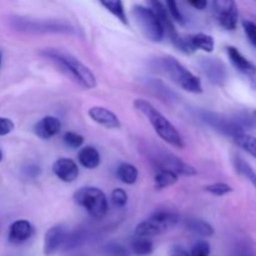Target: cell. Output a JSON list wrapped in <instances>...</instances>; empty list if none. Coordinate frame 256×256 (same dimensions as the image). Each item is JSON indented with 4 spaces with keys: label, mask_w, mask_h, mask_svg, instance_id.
<instances>
[{
    "label": "cell",
    "mask_w": 256,
    "mask_h": 256,
    "mask_svg": "<svg viewBox=\"0 0 256 256\" xmlns=\"http://www.w3.org/2000/svg\"><path fill=\"white\" fill-rule=\"evenodd\" d=\"M134 108L149 120L152 129L165 142H168L172 146L178 148V149L184 148V142H182V135L178 132L176 128L152 102L144 99H136L134 100Z\"/></svg>",
    "instance_id": "obj_1"
},
{
    "label": "cell",
    "mask_w": 256,
    "mask_h": 256,
    "mask_svg": "<svg viewBox=\"0 0 256 256\" xmlns=\"http://www.w3.org/2000/svg\"><path fill=\"white\" fill-rule=\"evenodd\" d=\"M42 54L52 60L58 66H60V69H62L69 75L70 79H74L82 88L94 89L96 86V79L92 70L86 65L82 64L79 59L72 56V54L55 49L45 50L42 52Z\"/></svg>",
    "instance_id": "obj_2"
},
{
    "label": "cell",
    "mask_w": 256,
    "mask_h": 256,
    "mask_svg": "<svg viewBox=\"0 0 256 256\" xmlns=\"http://www.w3.org/2000/svg\"><path fill=\"white\" fill-rule=\"evenodd\" d=\"M162 66L164 72H166L168 76L179 85L182 89L186 92H192V94H202V80L192 74L190 70H188L179 60L175 59L174 56H164L162 59Z\"/></svg>",
    "instance_id": "obj_3"
},
{
    "label": "cell",
    "mask_w": 256,
    "mask_h": 256,
    "mask_svg": "<svg viewBox=\"0 0 256 256\" xmlns=\"http://www.w3.org/2000/svg\"><path fill=\"white\" fill-rule=\"evenodd\" d=\"M180 216L176 212H168V210H160L145 219L135 228V235L136 236H156V235L165 234L174 229L179 224Z\"/></svg>",
    "instance_id": "obj_4"
},
{
    "label": "cell",
    "mask_w": 256,
    "mask_h": 256,
    "mask_svg": "<svg viewBox=\"0 0 256 256\" xmlns=\"http://www.w3.org/2000/svg\"><path fill=\"white\" fill-rule=\"evenodd\" d=\"M74 202L95 219H102L109 210L106 195L95 186H82L74 192Z\"/></svg>",
    "instance_id": "obj_5"
},
{
    "label": "cell",
    "mask_w": 256,
    "mask_h": 256,
    "mask_svg": "<svg viewBox=\"0 0 256 256\" xmlns=\"http://www.w3.org/2000/svg\"><path fill=\"white\" fill-rule=\"evenodd\" d=\"M135 22L139 26L140 32L150 42H159L164 38V28L162 22L158 19L156 14L152 12V8L142 6V5H135L132 10Z\"/></svg>",
    "instance_id": "obj_6"
},
{
    "label": "cell",
    "mask_w": 256,
    "mask_h": 256,
    "mask_svg": "<svg viewBox=\"0 0 256 256\" xmlns=\"http://www.w3.org/2000/svg\"><path fill=\"white\" fill-rule=\"evenodd\" d=\"M149 159L155 169H169L176 172L178 175H185V176H194L198 174L194 166L188 162H182V159L174 155L172 152H166L164 149H155L150 152Z\"/></svg>",
    "instance_id": "obj_7"
},
{
    "label": "cell",
    "mask_w": 256,
    "mask_h": 256,
    "mask_svg": "<svg viewBox=\"0 0 256 256\" xmlns=\"http://www.w3.org/2000/svg\"><path fill=\"white\" fill-rule=\"evenodd\" d=\"M212 15L218 24L228 32H232L239 22V8L235 0H212Z\"/></svg>",
    "instance_id": "obj_8"
},
{
    "label": "cell",
    "mask_w": 256,
    "mask_h": 256,
    "mask_svg": "<svg viewBox=\"0 0 256 256\" xmlns=\"http://www.w3.org/2000/svg\"><path fill=\"white\" fill-rule=\"evenodd\" d=\"M149 2H150V8H152V12L156 14L159 22H162V28H164V32L168 35L170 42L174 44V46L176 48V49H179L180 52H184L182 36H180V34L178 32L176 28H175V24H174V20H172V16H170L166 6H165L160 0H149Z\"/></svg>",
    "instance_id": "obj_9"
},
{
    "label": "cell",
    "mask_w": 256,
    "mask_h": 256,
    "mask_svg": "<svg viewBox=\"0 0 256 256\" xmlns=\"http://www.w3.org/2000/svg\"><path fill=\"white\" fill-rule=\"evenodd\" d=\"M182 42H184L185 54H192L196 50H202L205 52H214V39H212V36L204 34V32H196V34L182 36Z\"/></svg>",
    "instance_id": "obj_10"
},
{
    "label": "cell",
    "mask_w": 256,
    "mask_h": 256,
    "mask_svg": "<svg viewBox=\"0 0 256 256\" xmlns=\"http://www.w3.org/2000/svg\"><path fill=\"white\" fill-rule=\"evenodd\" d=\"M68 232L62 225H55L52 226L44 236V244H42V252L45 256H52L56 254L58 250L64 245L65 238Z\"/></svg>",
    "instance_id": "obj_11"
},
{
    "label": "cell",
    "mask_w": 256,
    "mask_h": 256,
    "mask_svg": "<svg viewBox=\"0 0 256 256\" xmlns=\"http://www.w3.org/2000/svg\"><path fill=\"white\" fill-rule=\"evenodd\" d=\"M34 234V226L28 220H16L9 226L8 242L12 245H22L30 240Z\"/></svg>",
    "instance_id": "obj_12"
},
{
    "label": "cell",
    "mask_w": 256,
    "mask_h": 256,
    "mask_svg": "<svg viewBox=\"0 0 256 256\" xmlns=\"http://www.w3.org/2000/svg\"><path fill=\"white\" fill-rule=\"evenodd\" d=\"M52 172L55 176L64 182H72L79 176V168L78 164L68 158H60L55 160L52 164Z\"/></svg>",
    "instance_id": "obj_13"
},
{
    "label": "cell",
    "mask_w": 256,
    "mask_h": 256,
    "mask_svg": "<svg viewBox=\"0 0 256 256\" xmlns=\"http://www.w3.org/2000/svg\"><path fill=\"white\" fill-rule=\"evenodd\" d=\"M226 54L229 56L230 62L234 65L235 69L242 75L248 76L249 79L254 80L256 78V66L254 62L248 60L239 50L235 46H228L226 48Z\"/></svg>",
    "instance_id": "obj_14"
},
{
    "label": "cell",
    "mask_w": 256,
    "mask_h": 256,
    "mask_svg": "<svg viewBox=\"0 0 256 256\" xmlns=\"http://www.w3.org/2000/svg\"><path fill=\"white\" fill-rule=\"evenodd\" d=\"M88 114L92 122L102 125V126L108 128V129H120L122 128V122H120L118 115L106 108L92 106L90 108Z\"/></svg>",
    "instance_id": "obj_15"
},
{
    "label": "cell",
    "mask_w": 256,
    "mask_h": 256,
    "mask_svg": "<svg viewBox=\"0 0 256 256\" xmlns=\"http://www.w3.org/2000/svg\"><path fill=\"white\" fill-rule=\"evenodd\" d=\"M62 130V122L55 116H44L35 124L34 132L42 140H49Z\"/></svg>",
    "instance_id": "obj_16"
},
{
    "label": "cell",
    "mask_w": 256,
    "mask_h": 256,
    "mask_svg": "<svg viewBox=\"0 0 256 256\" xmlns=\"http://www.w3.org/2000/svg\"><path fill=\"white\" fill-rule=\"evenodd\" d=\"M202 66L210 82L218 85L224 84L225 79H226V70H225L224 64L220 60L205 59L202 62Z\"/></svg>",
    "instance_id": "obj_17"
},
{
    "label": "cell",
    "mask_w": 256,
    "mask_h": 256,
    "mask_svg": "<svg viewBox=\"0 0 256 256\" xmlns=\"http://www.w3.org/2000/svg\"><path fill=\"white\" fill-rule=\"evenodd\" d=\"M78 160L82 168L94 170L100 165V154L94 146H85L80 149L79 154H78Z\"/></svg>",
    "instance_id": "obj_18"
},
{
    "label": "cell",
    "mask_w": 256,
    "mask_h": 256,
    "mask_svg": "<svg viewBox=\"0 0 256 256\" xmlns=\"http://www.w3.org/2000/svg\"><path fill=\"white\" fill-rule=\"evenodd\" d=\"M185 228L192 234L199 235L202 238H210L215 234V230L212 225L202 219L198 218H190L185 222Z\"/></svg>",
    "instance_id": "obj_19"
},
{
    "label": "cell",
    "mask_w": 256,
    "mask_h": 256,
    "mask_svg": "<svg viewBox=\"0 0 256 256\" xmlns=\"http://www.w3.org/2000/svg\"><path fill=\"white\" fill-rule=\"evenodd\" d=\"M179 180V175L169 169H159L154 176V184L158 190L166 189Z\"/></svg>",
    "instance_id": "obj_20"
},
{
    "label": "cell",
    "mask_w": 256,
    "mask_h": 256,
    "mask_svg": "<svg viewBox=\"0 0 256 256\" xmlns=\"http://www.w3.org/2000/svg\"><path fill=\"white\" fill-rule=\"evenodd\" d=\"M99 2L110 14H112L118 20H120L122 24L129 25V20H128L126 12H125L122 0H99Z\"/></svg>",
    "instance_id": "obj_21"
},
{
    "label": "cell",
    "mask_w": 256,
    "mask_h": 256,
    "mask_svg": "<svg viewBox=\"0 0 256 256\" xmlns=\"http://www.w3.org/2000/svg\"><path fill=\"white\" fill-rule=\"evenodd\" d=\"M116 176L118 179L126 185H132L138 182V178H139V172H138L136 168L132 164L129 162H122L119 165L116 170Z\"/></svg>",
    "instance_id": "obj_22"
},
{
    "label": "cell",
    "mask_w": 256,
    "mask_h": 256,
    "mask_svg": "<svg viewBox=\"0 0 256 256\" xmlns=\"http://www.w3.org/2000/svg\"><path fill=\"white\" fill-rule=\"evenodd\" d=\"M232 140L242 148V150L254 156L256 159V138L252 136V135L246 134L245 132H238L236 135L232 136Z\"/></svg>",
    "instance_id": "obj_23"
},
{
    "label": "cell",
    "mask_w": 256,
    "mask_h": 256,
    "mask_svg": "<svg viewBox=\"0 0 256 256\" xmlns=\"http://www.w3.org/2000/svg\"><path fill=\"white\" fill-rule=\"evenodd\" d=\"M132 252L138 256H146L154 252V244L145 236H138L132 242Z\"/></svg>",
    "instance_id": "obj_24"
},
{
    "label": "cell",
    "mask_w": 256,
    "mask_h": 256,
    "mask_svg": "<svg viewBox=\"0 0 256 256\" xmlns=\"http://www.w3.org/2000/svg\"><path fill=\"white\" fill-rule=\"evenodd\" d=\"M235 168H236V172H239L240 175L246 178V179L254 185L256 189V172L252 170V168L250 166L245 160L240 159V158H236V159H235Z\"/></svg>",
    "instance_id": "obj_25"
},
{
    "label": "cell",
    "mask_w": 256,
    "mask_h": 256,
    "mask_svg": "<svg viewBox=\"0 0 256 256\" xmlns=\"http://www.w3.org/2000/svg\"><path fill=\"white\" fill-rule=\"evenodd\" d=\"M165 6H166L168 12H169L170 16H172L174 22H176L180 25L185 24V19L182 16V12H180L179 6H178L176 0H165Z\"/></svg>",
    "instance_id": "obj_26"
},
{
    "label": "cell",
    "mask_w": 256,
    "mask_h": 256,
    "mask_svg": "<svg viewBox=\"0 0 256 256\" xmlns=\"http://www.w3.org/2000/svg\"><path fill=\"white\" fill-rule=\"evenodd\" d=\"M205 192L215 195V196H224V195L232 192V188L230 185L225 184V182H215V184H210L205 186Z\"/></svg>",
    "instance_id": "obj_27"
},
{
    "label": "cell",
    "mask_w": 256,
    "mask_h": 256,
    "mask_svg": "<svg viewBox=\"0 0 256 256\" xmlns=\"http://www.w3.org/2000/svg\"><path fill=\"white\" fill-rule=\"evenodd\" d=\"M62 139H64L65 145L70 149H78V148L82 146V144H84V138H82V135L78 134V132H66Z\"/></svg>",
    "instance_id": "obj_28"
},
{
    "label": "cell",
    "mask_w": 256,
    "mask_h": 256,
    "mask_svg": "<svg viewBox=\"0 0 256 256\" xmlns=\"http://www.w3.org/2000/svg\"><path fill=\"white\" fill-rule=\"evenodd\" d=\"M210 244L205 240H200L196 244L192 246V252H190V256H210Z\"/></svg>",
    "instance_id": "obj_29"
},
{
    "label": "cell",
    "mask_w": 256,
    "mask_h": 256,
    "mask_svg": "<svg viewBox=\"0 0 256 256\" xmlns=\"http://www.w3.org/2000/svg\"><path fill=\"white\" fill-rule=\"evenodd\" d=\"M242 28H244L245 35L252 46L256 48V24L252 20H244L242 22Z\"/></svg>",
    "instance_id": "obj_30"
},
{
    "label": "cell",
    "mask_w": 256,
    "mask_h": 256,
    "mask_svg": "<svg viewBox=\"0 0 256 256\" xmlns=\"http://www.w3.org/2000/svg\"><path fill=\"white\" fill-rule=\"evenodd\" d=\"M112 202L116 208H124L128 204V194L122 189H115L112 192Z\"/></svg>",
    "instance_id": "obj_31"
},
{
    "label": "cell",
    "mask_w": 256,
    "mask_h": 256,
    "mask_svg": "<svg viewBox=\"0 0 256 256\" xmlns=\"http://www.w3.org/2000/svg\"><path fill=\"white\" fill-rule=\"evenodd\" d=\"M106 252L110 256H129L126 248L120 244H109L106 246Z\"/></svg>",
    "instance_id": "obj_32"
},
{
    "label": "cell",
    "mask_w": 256,
    "mask_h": 256,
    "mask_svg": "<svg viewBox=\"0 0 256 256\" xmlns=\"http://www.w3.org/2000/svg\"><path fill=\"white\" fill-rule=\"evenodd\" d=\"M15 125L8 118H2L0 116V136H5V135H9L10 132L14 130Z\"/></svg>",
    "instance_id": "obj_33"
},
{
    "label": "cell",
    "mask_w": 256,
    "mask_h": 256,
    "mask_svg": "<svg viewBox=\"0 0 256 256\" xmlns=\"http://www.w3.org/2000/svg\"><path fill=\"white\" fill-rule=\"evenodd\" d=\"M25 172H26L28 178L34 179V178L39 176L40 172H42V169H40L39 165H30V166H28L26 169H25Z\"/></svg>",
    "instance_id": "obj_34"
},
{
    "label": "cell",
    "mask_w": 256,
    "mask_h": 256,
    "mask_svg": "<svg viewBox=\"0 0 256 256\" xmlns=\"http://www.w3.org/2000/svg\"><path fill=\"white\" fill-rule=\"evenodd\" d=\"M170 256H190V252H188L182 246L175 245L170 250Z\"/></svg>",
    "instance_id": "obj_35"
},
{
    "label": "cell",
    "mask_w": 256,
    "mask_h": 256,
    "mask_svg": "<svg viewBox=\"0 0 256 256\" xmlns=\"http://www.w3.org/2000/svg\"><path fill=\"white\" fill-rule=\"evenodd\" d=\"M188 2L198 10H204L208 6V0H188Z\"/></svg>",
    "instance_id": "obj_36"
},
{
    "label": "cell",
    "mask_w": 256,
    "mask_h": 256,
    "mask_svg": "<svg viewBox=\"0 0 256 256\" xmlns=\"http://www.w3.org/2000/svg\"><path fill=\"white\" fill-rule=\"evenodd\" d=\"M2 152L0 150V162H2Z\"/></svg>",
    "instance_id": "obj_37"
},
{
    "label": "cell",
    "mask_w": 256,
    "mask_h": 256,
    "mask_svg": "<svg viewBox=\"0 0 256 256\" xmlns=\"http://www.w3.org/2000/svg\"><path fill=\"white\" fill-rule=\"evenodd\" d=\"M0 66H2V54H0Z\"/></svg>",
    "instance_id": "obj_38"
},
{
    "label": "cell",
    "mask_w": 256,
    "mask_h": 256,
    "mask_svg": "<svg viewBox=\"0 0 256 256\" xmlns=\"http://www.w3.org/2000/svg\"><path fill=\"white\" fill-rule=\"evenodd\" d=\"M254 89L256 90V82H255V85H254Z\"/></svg>",
    "instance_id": "obj_39"
}]
</instances>
